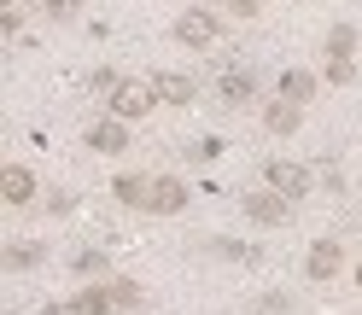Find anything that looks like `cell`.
<instances>
[{
    "label": "cell",
    "mask_w": 362,
    "mask_h": 315,
    "mask_svg": "<svg viewBox=\"0 0 362 315\" xmlns=\"http://www.w3.org/2000/svg\"><path fill=\"white\" fill-rule=\"evenodd\" d=\"M152 105H158V82H141V76H123L117 88H111V100H105V111H111V117H123V123L146 117Z\"/></svg>",
    "instance_id": "1"
},
{
    "label": "cell",
    "mask_w": 362,
    "mask_h": 315,
    "mask_svg": "<svg viewBox=\"0 0 362 315\" xmlns=\"http://www.w3.org/2000/svg\"><path fill=\"white\" fill-rule=\"evenodd\" d=\"M222 35V18H211V12H181L175 18V41H181V47H211V41Z\"/></svg>",
    "instance_id": "2"
},
{
    "label": "cell",
    "mask_w": 362,
    "mask_h": 315,
    "mask_svg": "<svg viewBox=\"0 0 362 315\" xmlns=\"http://www.w3.org/2000/svg\"><path fill=\"white\" fill-rule=\"evenodd\" d=\"M263 175H269V187H275V193L292 198V205L310 193V170H304V164H292V158H269V170H263Z\"/></svg>",
    "instance_id": "3"
},
{
    "label": "cell",
    "mask_w": 362,
    "mask_h": 315,
    "mask_svg": "<svg viewBox=\"0 0 362 315\" xmlns=\"http://www.w3.org/2000/svg\"><path fill=\"white\" fill-rule=\"evenodd\" d=\"M245 216L263 222V228H281V222L292 216V198L275 193V187H263V193H245Z\"/></svg>",
    "instance_id": "4"
},
{
    "label": "cell",
    "mask_w": 362,
    "mask_h": 315,
    "mask_svg": "<svg viewBox=\"0 0 362 315\" xmlns=\"http://www.w3.org/2000/svg\"><path fill=\"white\" fill-rule=\"evenodd\" d=\"M146 210H152V216H175V210H187V187H181L175 175H158L152 193H146Z\"/></svg>",
    "instance_id": "5"
},
{
    "label": "cell",
    "mask_w": 362,
    "mask_h": 315,
    "mask_svg": "<svg viewBox=\"0 0 362 315\" xmlns=\"http://www.w3.org/2000/svg\"><path fill=\"white\" fill-rule=\"evenodd\" d=\"M339 263H345V251H339L333 239H315V245H310L304 275H310V280H333V275H339Z\"/></svg>",
    "instance_id": "6"
},
{
    "label": "cell",
    "mask_w": 362,
    "mask_h": 315,
    "mask_svg": "<svg viewBox=\"0 0 362 315\" xmlns=\"http://www.w3.org/2000/svg\"><path fill=\"white\" fill-rule=\"evenodd\" d=\"M0 193H6V205H30V198H35V175L24 164H6V170H0Z\"/></svg>",
    "instance_id": "7"
},
{
    "label": "cell",
    "mask_w": 362,
    "mask_h": 315,
    "mask_svg": "<svg viewBox=\"0 0 362 315\" xmlns=\"http://www.w3.org/2000/svg\"><path fill=\"white\" fill-rule=\"evenodd\" d=\"M152 82H158V100L164 105H193V94H199L193 76H181V71H158Z\"/></svg>",
    "instance_id": "8"
},
{
    "label": "cell",
    "mask_w": 362,
    "mask_h": 315,
    "mask_svg": "<svg viewBox=\"0 0 362 315\" xmlns=\"http://www.w3.org/2000/svg\"><path fill=\"white\" fill-rule=\"evenodd\" d=\"M88 146H94V152H123V146H129V129H123V117H105V123H94V129H88Z\"/></svg>",
    "instance_id": "9"
},
{
    "label": "cell",
    "mask_w": 362,
    "mask_h": 315,
    "mask_svg": "<svg viewBox=\"0 0 362 315\" xmlns=\"http://www.w3.org/2000/svg\"><path fill=\"white\" fill-rule=\"evenodd\" d=\"M216 94L228 105H245V100H252V71H222L216 76Z\"/></svg>",
    "instance_id": "10"
},
{
    "label": "cell",
    "mask_w": 362,
    "mask_h": 315,
    "mask_svg": "<svg viewBox=\"0 0 362 315\" xmlns=\"http://www.w3.org/2000/svg\"><path fill=\"white\" fill-rule=\"evenodd\" d=\"M263 129H269V134H292V129H298V105H292V100H275V105L263 111Z\"/></svg>",
    "instance_id": "11"
},
{
    "label": "cell",
    "mask_w": 362,
    "mask_h": 315,
    "mask_svg": "<svg viewBox=\"0 0 362 315\" xmlns=\"http://www.w3.org/2000/svg\"><path fill=\"white\" fill-rule=\"evenodd\" d=\"M310 94H315V76H310V71H286V76H281V100L304 105Z\"/></svg>",
    "instance_id": "12"
},
{
    "label": "cell",
    "mask_w": 362,
    "mask_h": 315,
    "mask_svg": "<svg viewBox=\"0 0 362 315\" xmlns=\"http://www.w3.org/2000/svg\"><path fill=\"white\" fill-rule=\"evenodd\" d=\"M117 309V298H111V286H88L76 298V315H111Z\"/></svg>",
    "instance_id": "13"
},
{
    "label": "cell",
    "mask_w": 362,
    "mask_h": 315,
    "mask_svg": "<svg viewBox=\"0 0 362 315\" xmlns=\"http://www.w3.org/2000/svg\"><path fill=\"white\" fill-rule=\"evenodd\" d=\"M123 198V205H141L146 210V193H152V182H141V175H117V187H111Z\"/></svg>",
    "instance_id": "14"
},
{
    "label": "cell",
    "mask_w": 362,
    "mask_h": 315,
    "mask_svg": "<svg viewBox=\"0 0 362 315\" xmlns=\"http://www.w3.org/2000/svg\"><path fill=\"white\" fill-rule=\"evenodd\" d=\"M41 263V245L35 239H12L6 245V268H35Z\"/></svg>",
    "instance_id": "15"
},
{
    "label": "cell",
    "mask_w": 362,
    "mask_h": 315,
    "mask_svg": "<svg viewBox=\"0 0 362 315\" xmlns=\"http://www.w3.org/2000/svg\"><path fill=\"white\" fill-rule=\"evenodd\" d=\"M351 47H356V30H351V24H339V30L327 35V59H351Z\"/></svg>",
    "instance_id": "16"
},
{
    "label": "cell",
    "mask_w": 362,
    "mask_h": 315,
    "mask_svg": "<svg viewBox=\"0 0 362 315\" xmlns=\"http://www.w3.org/2000/svg\"><path fill=\"white\" fill-rule=\"evenodd\" d=\"M111 298H117V309H129V304H141V286H134V280H117V286H111Z\"/></svg>",
    "instance_id": "17"
},
{
    "label": "cell",
    "mask_w": 362,
    "mask_h": 315,
    "mask_svg": "<svg viewBox=\"0 0 362 315\" xmlns=\"http://www.w3.org/2000/svg\"><path fill=\"white\" fill-rule=\"evenodd\" d=\"M351 76H356L351 59H327V82H351Z\"/></svg>",
    "instance_id": "18"
},
{
    "label": "cell",
    "mask_w": 362,
    "mask_h": 315,
    "mask_svg": "<svg viewBox=\"0 0 362 315\" xmlns=\"http://www.w3.org/2000/svg\"><path fill=\"white\" fill-rule=\"evenodd\" d=\"M76 268H82V275H100V268H105V251H76Z\"/></svg>",
    "instance_id": "19"
},
{
    "label": "cell",
    "mask_w": 362,
    "mask_h": 315,
    "mask_svg": "<svg viewBox=\"0 0 362 315\" xmlns=\"http://www.w3.org/2000/svg\"><path fill=\"white\" fill-rule=\"evenodd\" d=\"M228 6H234L240 18H257V12H263V0H228Z\"/></svg>",
    "instance_id": "20"
},
{
    "label": "cell",
    "mask_w": 362,
    "mask_h": 315,
    "mask_svg": "<svg viewBox=\"0 0 362 315\" xmlns=\"http://www.w3.org/2000/svg\"><path fill=\"white\" fill-rule=\"evenodd\" d=\"M41 6H47V12H76L82 0H41Z\"/></svg>",
    "instance_id": "21"
},
{
    "label": "cell",
    "mask_w": 362,
    "mask_h": 315,
    "mask_svg": "<svg viewBox=\"0 0 362 315\" xmlns=\"http://www.w3.org/2000/svg\"><path fill=\"white\" fill-rule=\"evenodd\" d=\"M356 286H362V263H356Z\"/></svg>",
    "instance_id": "22"
}]
</instances>
